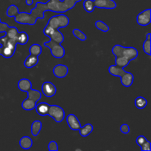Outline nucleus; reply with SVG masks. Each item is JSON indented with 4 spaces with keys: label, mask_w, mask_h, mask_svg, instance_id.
Masks as SVG:
<instances>
[{
    "label": "nucleus",
    "mask_w": 151,
    "mask_h": 151,
    "mask_svg": "<svg viewBox=\"0 0 151 151\" xmlns=\"http://www.w3.org/2000/svg\"><path fill=\"white\" fill-rule=\"evenodd\" d=\"M33 142L32 139L28 136H24L22 137L19 140V146L24 150H29L32 147Z\"/></svg>",
    "instance_id": "17"
},
{
    "label": "nucleus",
    "mask_w": 151,
    "mask_h": 151,
    "mask_svg": "<svg viewBox=\"0 0 151 151\" xmlns=\"http://www.w3.org/2000/svg\"><path fill=\"white\" fill-rule=\"evenodd\" d=\"M19 13V7L15 4H11L9 6L6 11V15L10 18H15Z\"/></svg>",
    "instance_id": "21"
},
{
    "label": "nucleus",
    "mask_w": 151,
    "mask_h": 151,
    "mask_svg": "<svg viewBox=\"0 0 151 151\" xmlns=\"http://www.w3.org/2000/svg\"><path fill=\"white\" fill-rule=\"evenodd\" d=\"M50 105L48 104L47 103H45V102H41V103H38L35 106V111H36V113L38 114V115L41 116H47L48 114L49 109H50Z\"/></svg>",
    "instance_id": "14"
},
{
    "label": "nucleus",
    "mask_w": 151,
    "mask_h": 151,
    "mask_svg": "<svg viewBox=\"0 0 151 151\" xmlns=\"http://www.w3.org/2000/svg\"><path fill=\"white\" fill-rule=\"evenodd\" d=\"M147 141V138H146L145 136H139V137H137V139H136V142H137V145L139 146V147H141V146L142 145H144Z\"/></svg>",
    "instance_id": "30"
},
{
    "label": "nucleus",
    "mask_w": 151,
    "mask_h": 151,
    "mask_svg": "<svg viewBox=\"0 0 151 151\" xmlns=\"http://www.w3.org/2000/svg\"><path fill=\"white\" fill-rule=\"evenodd\" d=\"M112 53L115 56V63L116 66L125 68L130 62L137 58L139 52L135 47H125L116 44L111 50Z\"/></svg>",
    "instance_id": "2"
},
{
    "label": "nucleus",
    "mask_w": 151,
    "mask_h": 151,
    "mask_svg": "<svg viewBox=\"0 0 151 151\" xmlns=\"http://www.w3.org/2000/svg\"><path fill=\"white\" fill-rule=\"evenodd\" d=\"M82 0H48L47 2L37 1L35 7L30 13L19 12L14 18L15 22L24 25H35L37 20L44 19V13L47 11L63 13L72 10L78 2Z\"/></svg>",
    "instance_id": "1"
},
{
    "label": "nucleus",
    "mask_w": 151,
    "mask_h": 151,
    "mask_svg": "<svg viewBox=\"0 0 151 151\" xmlns=\"http://www.w3.org/2000/svg\"><path fill=\"white\" fill-rule=\"evenodd\" d=\"M42 129V123L40 120H35L31 125V134L37 137Z\"/></svg>",
    "instance_id": "19"
},
{
    "label": "nucleus",
    "mask_w": 151,
    "mask_h": 151,
    "mask_svg": "<svg viewBox=\"0 0 151 151\" xmlns=\"http://www.w3.org/2000/svg\"><path fill=\"white\" fill-rule=\"evenodd\" d=\"M9 28V25L4 22H0V33L1 32H6L7 29Z\"/></svg>",
    "instance_id": "33"
},
{
    "label": "nucleus",
    "mask_w": 151,
    "mask_h": 151,
    "mask_svg": "<svg viewBox=\"0 0 151 151\" xmlns=\"http://www.w3.org/2000/svg\"><path fill=\"white\" fill-rule=\"evenodd\" d=\"M83 8L87 13H92L94 10V1L93 0H84L83 3Z\"/></svg>",
    "instance_id": "27"
},
{
    "label": "nucleus",
    "mask_w": 151,
    "mask_h": 151,
    "mask_svg": "<svg viewBox=\"0 0 151 151\" xmlns=\"http://www.w3.org/2000/svg\"><path fill=\"white\" fill-rule=\"evenodd\" d=\"M150 45H151V34L147 33V36H146V40L143 43V51L145 54L150 56L151 55V50H150Z\"/></svg>",
    "instance_id": "20"
},
{
    "label": "nucleus",
    "mask_w": 151,
    "mask_h": 151,
    "mask_svg": "<svg viewBox=\"0 0 151 151\" xmlns=\"http://www.w3.org/2000/svg\"><path fill=\"white\" fill-rule=\"evenodd\" d=\"M70 20L69 17L63 13L53 16L48 20V23L46 25L44 29L48 30H55L60 28H65L69 25Z\"/></svg>",
    "instance_id": "4"
},
{
    "label": "nucleus",
    "mask_w": 151,
    "mask_h": 151,
    "mask_svg": "<svg viewBox=\"0 0 151 151\" xmlns=\"http://www.w3.org/2000/svg\"><path fill=\"white\" fill-rule=\"evenodd\" d=\"M0 22H1V19H0Z\"/></svg>",
    "instance_id": "36"
},
{
    "label": "nucleus",
    "mask_w": 151,
    "mask_h": 151,
    "mask_svg": "<svg viewBox=\"0 0 151 151\" xmlns=\"http://www.w3.org/2000/svg\"><path fill=\"white\" fill-rule=\"evenodd\" d=\"M109 72L114 77L120 78L121 83L125 87L131 86L134 81V76L131 72H126L124 68L115 65H111L109 67Z\"/></svg>",
    "instance_id": "3"
},
{
    "label": "nucleus",
    "mask_w": 151,
    "mask_h": 151,
    "mask_svg": "<svg viewBox=\"0 0 151 151\" xmlns=\"http://www.w3.org/2000/svg\"><path fill=\"white\" fill-rule=\"evenodd\" d=\"M48 150L50 151H58V145L55 141H51L48 144Z\"/></svg>",
    "instance_id": "29"
},
{
    "label": "nucleus",
    "mask_w": 151,
    "mask_h": 151,
    "mask_svg": "<svg viewBox=\"0 0 151 151\" xmlns=\"http://www.w3.org/2000/svg\"><path fill=\"white\" fill-rule=\"evenodd\" d=\"M72 34L75 37H76L79 41H85L87 39V36L83 31L81 29L75 28V29H72Z\"/></svg>",
    "instance_id": "26"
},
{
    "label": "nucleus",
    "mask_w": 151,
    "mask_h": 151,
    "mask_svg": "<svg viewBox=\"0 0 151 151\" xmlns=\"http://www.w3.org/2000/svg\"><path fill=\"white\" fill-rule=\"evenodd\" d=\"M119 130H120V131L122 134H128L130 133V126L126 123L122 124L120 126V128H119Z\"/></svg>",
    "instance_id": "31"
},
{
    "label": "nucleus",
    "mask_w": 151,
    "mask_h": 151,
    "mask_svg": "<svg viewBox=\"0 0 151 151\" xmlns=\"http://www.w3.org/2000/svg\"><path fill=\"white\" fill-rule=\"evenodd\" d=\"M29 55H32L39 56L42 53V47L38 44H33L30 46L29 49Z\"/></svg>",
    "instance_id": "22"
},
{
    "label": "nucleus",
    "mask_w": 151,
    "mask_h": 151,
    "mask_svg": "<svg viewBox=\"0 0 151 151\" xmlns=\"http://www.w3.org/2000/svg\"><path fill=\"white\" fill-rule=\"evenodd\" d=\"M95 27L97 29L102 31V32H107L109 30V27L105 22L100 20H97L95 22Z\"/></svg>",
    "instance_id": "28"
},
{
    "label": "nucleus",
    "mask_w": 151,
    "mask_h": 151,
    "mask_svg": "<svg viewBox=\"0 0 151 151\" xmlns=\"http://www.w3.org/2000/svg\"><path fill=\"white\" fill-rule=\"evenodd\" d=\"M48 116L52 118L56 122L60 123V122H63V119H65V111L60 106H57V105H51L50 106V109H49Z\"/></svg>",
    "instance_id": "7"
},
{
    "label": "nucleus",
    "mask_w": 151,
    "mask_h": 151,
    "mask_svg": "<svg viewBox=\"0 0 151 151\" xmlns=\"http://www.w3.org/2000/svg\"><path fill=\"white\" fill-rule=\"evenodd\" d=\"M141 150L142 151H150L151 150V143L147 140L144 145L141 146Z\"/></svg>",
    "instance_id": "32"
},
{
    "label": "nucleus",
    "mask_w": 151,
    "mask_h": 151,
    "mask_svg": "<svg viewBox=\"0 0 151 151\" xmlns=\"http://www.w3.org/2000/svg\"><path fill=\"white\" fill-rule=\"evenodd\" d=\"M19 30L15 27H9L7 30L6 31V36L10 39H16L17 41V36L19 34Z\"/></svg>",
    "instance_id": "23"
},
{
    "label": "nucleus",
    "mask_w": 151,
    "mask_h": 151,
    "mask_svg": "<svg viewBox=\"0 0 151 151\" xmlns=\"http://www.w3.org/2000/svg\"><path fill=\"white\" fill-rule=\"evenodd\" d=\"M1 53H2V47L0 45V55H1Z\"/></svg>",
    "instance_id": "35"
},
{
    "label": "nucleus",
    "mask_w": 151,
    "mask_h": 151,
    "mask_svg": "<svg viewBox=\"0 0 151 151\" xmlns=\"http://www.w3.org/2000/svg\"><path fill=\"white\" fill-rule=\"evenodd\" d=\"M44 46L50 49L51 55L55 58L60 59L64 57L66 51H65L64 47L60 45V44H58L50 39V41L44 42Z\"/></svg>",
    "instance_id": "6"
},
{
    "label": "nucleus",
    "mask_w": 151,
    "mask_h": 151,
    "mask_svg": "<svg viewBox=\"0 0 151 151\" xmlns=\"http://www.w3.org/2000/svg\"><path fill=\"white\" fill-rule=\"evenodd\" d=\"M94 5L99 9L111 10L116 7V3L114 0H93Z\"/></svg>",
    "instance_id": "11"
},
{
    "label": "nucleus",
    "mask_w": 151,
    "mask_h": 151,
    "mask_svg": "<svg viewBox=\"0 0 151 151\" xmlns=\"http://www.w3.org/2000/svg\"><path fill=\"white\" fill-rule=\"evenodd\" d=\"M38 61H39L38 56L29 55L28 57L26 58V59L24 61V67L27 68V69H30V68L36 66L38 63Z\"/></svg>",
    "instance_id": "16"
},
{
    "label": "nucleus",
    "mask_w": 151,
    "mask_h": 151,
    "mask_svg": "<svg viewBox=\"0 0 151 151\" xmlns=\"http://www.w3.org/2000/svg\"><path fill=\"white\" fill-rule=\"evenodd\" d=\"M43 33L48 36L52 41L61 44L64 41V35L59 31V29L55 30H48V29H43Z\"/></svg>",
    "instance_id": "10"
},
{
    "label": "nucleus",
    "mask_w": 151,
    "mask_h": 151,
    "mask_svg": "<svg viewBox=\"0 0 151 151\" xmlns=\"http://www.w3.org/2000/svg\"><path fill=\"white\" fill-rule=\"evenodd\" d=\"M33 2H34L33 0H25V4L28 6L32 5Z\"/></svg>",
    "instance_id": "34"
},
{
    "label": "nucleus",
    "mask_w": 151,
    "mask_h": 151,
    "mask_svg": "<svg viewBox=\"0 0 151 151\" xmlns=\"http://www.w3.org/2000/svg\"><path fill=\"white\" fill-rule=\"evenodd\" d=\"M57 88L50 81H45L41 86V93L47 97H52L55 95Z\"/></svg>",
    "instance_id": "9"
},
{
    "label": "nucleus",
    "mask_w": 151,
    "mask_h": 151,
    "mask_svg": "<svg viewBox=\"0 0 151 151\" xmlns=\"http://www.w3.org/2000/svg\"><path fill=\"white\" fill-rule=\"evenodd\" d=\"M135 106L139 109H145L147 106V100L145 97L139 96L135 100Z\"/></svg>",
    "instance_id": "25"
},
{
    "label": "nucleus",
    "mask_w": 151,
    "mask_h": 151,
    "mask_svg": "<svg viewBox=\"0 0 151 151\" xmlns=\"http://www.w3.org/2000/svg\"><path fill=\"white\" fill-rule=\"evenodd\" d=\"M18 88L20 91L24 92H27L29 89L32 88V83L27 78H22L18 82Z\"/></svg>",
    "instance_id": "15"
},
{
    "label": "nucleus",
    "mask_w": 151,
    "mask_h": 151,
    "mask_svg": "<svg viewBox=\"0 0 151 151\" xmlns=\"http://www.w3.org/2000/svg\"><path fill=\"white\" fill-rule=\"evenodd\" d=\"M27 98L22 103V108L25 111H32L35 109L37 102L41 100V92L38 90L31 88L27 91Z\"/></svg>",
    "instance_id": "5"
},
{
    "label": "nucleus",
    "mask_w": 151,
    "mask_h": 151,
    "mask_svg": "<svg viewBox=\"0 0 151 151\" xmlns=\"http://www.w3.org/2000/svg\"><path fill=\"white\" fill-rule=\"evenodd\" d=\"M93 130H94V126L91 123H87L83 126H81L79 129L80 135L82 137H86L92 133Z\"/></svg>",
    "instance_id": "18"
},
{
    "label": "nucleus",
    "mask_w": 151,
    "mask_h": 151,
    "mask_svg": "<svg viewBox=\"0 0 151 151\" xmlns=\"http://www.w3.org/2000/svg\"><path fill=\"white\" fill-rule=\"evenodd\" d=\"M29 41V35H27L26 32L24 31H22V32H19L17 36V43L20 44L22 45H24Z\"/></svg>",
    "instance_id": "24"
},
{
    "label": "nucleus",
    "mask_w": 151,
    "mask_h": 151,
    "mask_svg": "<svg viewBox=\"0 0 151 151\" xmlns=\"http://www.w3.org/2000/svg\"><path fill=\"white\" fill-rule=\"evenodd\" d=\"M137 22L139 25L142 27H145L150 24L151 22L150 9L148 8L139 13L137 17Z\"/></svg>",
    "instance_id": "8"
},
{
    "label": "nucleus",
    "mask_w": 151,
    "mask_h": 151,
    "mask_svg": "<svg viewBox=\"0 0 151 151\" xmlns=\"http://www.w3.org/2000/svg\"><path fill=\"white\" fill-rule=\"evenodd\" d=\"M53 75L58 78H64L67 76L69 72V68L66 65L57 64L53 67Z\"/></svg>",
    "instance_id": "13"
},
{
    "label": "nucleus",
    "mask_w": 151,
    "mask_h": 151,
    "mask_svg": "<svg viewBox=\"0 0 151 151\" xmlns=\"http://www.w3.org/2000/svg\"><path fill=\"white\" fill-rule=\"evenodd\" d=\"M66 120L69 128L72 131H79V129L82 126L78 118L74 114H69V115H67Z\"/></svg>",
    "instance_id": "12"
}]
</instances>
